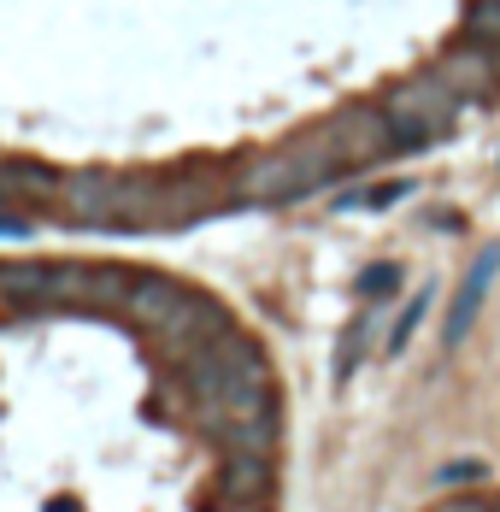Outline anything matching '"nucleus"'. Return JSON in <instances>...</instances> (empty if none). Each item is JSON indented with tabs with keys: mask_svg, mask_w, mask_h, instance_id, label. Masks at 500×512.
<instances>
[{
	"mask_svg": "<svg viewBox=\"0 0 500 512\" xmlns=\"http://www.w3.org/2000/svg\"><path fill=\"white\" fill-rule=\"evenodd\" d=\"M118 189H124V177L118 171H71L65 183H59V218H71V224H89V230H112V218H118Z\"/></svg>",
	"mask_w": 500,
	"mask_h": 512,
	"instance_id": "obj_6",
	"label": "nucleus"
},
{
	"mask_svg": "<svg viewBox=\"0 0 500 512\" xmlns=\"http://www.w3.org/2000/svg\"><path fill=\"white\" fill-rule=\"evenodd\" d=\"M395 289H400V265L395 259H377V265L359 271V295H365V301H383V295H395Z\"/></svg>",
	"mask_w": 500,
	"mask_h": 512,
	"instance_id": "obj_15",
	"label": "nucleus"
},
{
	"mask_svg": "<svg viewBox=\"0 0 500 512\" xmlns=\"http://www.w3.org/2000/svg\"><path fill=\"white\" fill-rule=\"evenodd\" d=\"M318 136L336 148L342 171H365V165H377V159L400 154L395 124H389V112H383V106H348V112H336Z\"/></svg>",
	"mask_w": 500,
	"mask_h": 512,
	"instance_id": "obj_5",
	"label": "nucleus"
},
{
	"mask_svg": "<svg viewBox=\"0 0 500 512\" xmlns=\"http://www.w3.org/2000/svg\"><path fill=\"white\" fill-rule=\"evenodd\" d=\"M424 312H430V289H418L412 301H406V312L395 318V330H389V354H400L412 336H418V324H424Z\"/></svg>",
	"mask_w": 500,
	"mask_h": 512,
	"instance_id": "obj_16",
	"label": "nucleus"
},
{
	"mask_svg": "<svg viewBox=\"0 0 500 512\" xmlns=\"http://www.w3.org/2000/svg\"><path fill=\"white\" fill-rule=\"evenodd\" d=\"M206 512H265V507H259V501H224V495H212Z\"/></svg>",
	"mask_w": 500,
	"mask_h": 512,
	"instance_id": "obj_19",
	"label": "nucleus"
},
{
	"mask_svg": "<svg viewBox=\"0 0 500 512\" xmlns=\"http://www.w3.org/2000/svg\"><path fill=\"white\" fill-rule=\"evenodd\" d=\"M495 77H500V48H495Z\"/></svg>",
	"mask_w": 500,
	"mask_h": 512,
	"instance_id": "obj_22",
	"label": "nucleus"
},
{
	"mask_svg": "<svg viewBox=\"0 0 500 512\" xmlns=\"http://www.w3.org/2000/svg\"><path fill=\"white\" fill-rule=\"evenodd\" d=\"M59 183H65V171H53L42 159H0V206H12V212L59 206Z\"/></svg>",
	"mask_w": 500,
	"mask_h": 512,
	"instance_id": "obj_8",
	"label": "nucleus"
},
{
	"mask_svg": "<svg viewBox=\"0 0 500 512\" xmlns=\"http://www.w3.org/2000/svg\"><path fill=\"white\" fill-rule=\"evenodd\" d=\"M48 512H83V507H77V501H65V495H59V501H48Z\"/></svg>",
	"mask_w": 500,
	"mask_h": 512,
	"instance_id": "obj_21",
	"label": "nucleus"
},
{
	"mask_svg": "<svg viewBox=\"0 0 500 512\" xmlns=\"http://www.w3.org/2000/svg\"><path fill=\"white\" fill-rule=\"evenodd\" d=\"M30 230V212H0V236H24Z\"/></svg>",
	"mask_w": 500,
	"mask_h": 512,
	"instance_id": "obj_20",
	"label": "nucleus"
},
{
	"mask_svg": "<svg viewBox=\"0 0 500 512\" xmlns=\"http://www.w3.org/2000/svg\"><path fill=\"white\" fill-rule=\"evenodd\" d=\"M271 489H277L271 454H224L218 483H212V495H224V501H259V507H271Z\"/></svg>",
	"mask_w": 500,
	"mask_h": 512,
	"instance_id": "obj_9",
	"label": "nucleus"
},
{
	"mask_svg": "<svg viewBox=\"0 0 500 512\" xmlns=\"http://www.w3.org/2000/svg\"><path fill=\"white\" fill-rule=\"evenodd\" d=\"M130 277L124 265H83V312H124V295H130Z\"/></svg>",
	"mask_w": 500,
	"mask_h": 512,
	"instance_id": "obj_12",
	"label": "nucleus"
},
{
	"mask_svg": "<svg viewBox=\"0 0 500 512\" xmlns=\"http://www.w3.org/2000/svg\"><path fill=\"white\" fill-rule=\"evenodd\" d=\"M465 36L483 42V48H500V0H471L465 6Z\"/></svg>",
	"mask_w": 500,
	"mask_h": 512,
	"instance_id": "obj_14",
	"label": "nucleus"
},
{
	"mask_svg": "<svg viewBox=\"0 0 500 512\" xmlns=\"http://www.w3.org/2000/svg\"><path fill=\"white\" fill-rule=\"evenodd\" d=\"M77 301H83V265H53V259L0 265V307H77Z\"/></svg>",
	"mask_w": 500,
	"mask_h": 512,
	"instance_id": "obj_4",
	"label": "nucleus"
},
{
	"mask_svg": "<svg viewBox=\"0 0 500 512\" xmlns=\"http://www.w3.org/2000/svg\"><path fill=\"white\" fill-rule=\"evenodd\" d=\"M436 512H495L489 501H477V495H453V501H442Z\"/></svg>",
	"mask_w": 500,
	"mask_h": 512,
	"instance_id": "obj_18",
	"label": "nucleus"
},
{
	"mask_svg": "<svg viewBox=\"0 0 500 512\" xmlns=\"http://www.w3.org/2000/svg\"><path fill=\"white\" fill-rule=\"evenodd\" d=\"M330 177H342V159L324 136H306V142H289V148H271V154L248 159L230 183V195L248 206H283L300 201L312 189H324Z\"/></svg>",
	"mask_w": 500,
	"mask_h": 512,
	"instance_id": "obj_2",
	"label": "nucleus"
},
{
	"mask_svg": "<svg viewBox=\"0 0 500 512\" xmlns=\"http://www.w3.org/2000/svg\"><path fill=\"white\" fill-rule=\"evenodd\" d=\"M124 318L153 342V354L165 365H189V359L230 324L224 307L212 295H200L189 283L165 277V271H136L130 277V295H124Z\"/></svg>",
	"mask_w": 500,
	"mask_h": 512,
	"instance_id": "obj_1",
	"label": "nucleus"
},
{
	"mask_svg": "<svg viewBox=\"0 0 500 512\" xmlns=\"http://www.w3.org/2000/svg\"><path fill=\"white\" fill-rule=\"evenodd\" d=\"M159 206H165V177H124L112 230H159Z\"/></svg>",
	"mask_w": 500,
	"mask_h": 512,
	"instance_id": "obj_11",
	"label": "nucleus"
},
{
	"mask_svg": "<svg viewBox=\"0 0 500 512\" xmlns=\"http://www.w3.org/2000/svg\"><path fill=\"white\" fill-rule=\"evenodd\" d=\"M383 112H389V124H395L400 154H412V148H430V142H442L453 130V118H459V89H453L442 71H424V77L389 89Z\"/></svg>",
	"mask_w": 500,
	"mask_h": 512,
	"instance_id": "obj_3",
	"label": "nucleus"
},
{
	"mask_svg": "<svg viewBox=\"0 0 500 512\" xmlns=\"http://www.w3.org/2000/svg\"><path fill=\"white\" fill-rule=\"evenodd\" d=\"M442 77H448L453 89H459V101H483V95H495L500 77H495V48L483 53V42H471L465 36V48H453L442 65H436Z\"/></svg>",
	"mask_w": 500,
	"mask_h": 512,
	"instance_id": "obj_10",
	"label": "nucleus"
},
{
	"mask_svg": "<svg viewBox=\"0 0 500 512\" xmlns=\"http://www.w3.org/2000/svg\"><path fill=\"white\" fill-rule=\"evenodd\" d=\"M371 330H377V318H371V312H365L359 324H348V330H342V342H336V383H348L353 365L365 359V342H371Z\"/></svg>",
	"mask_w": 500,
	"mask_h": 512,
	"instance_id": "obj_13",
	"label": "nucleus"
},
{
	"mask_svg": "<svg viewBox=\"0 0 500 512\" xmlns=\"http://www.w3.org/2000/svg\"><path fill=\"white\" fill-rule=\"evenodd\" d=\"M495 277H500V248H483V254L471 259V271L459 277V289H453L448 324H442V342H448V348H459V342L471 336V324H477V312H483V301H489Z\"/></svg>",
	"mask_w": 500,
	"mask_h": 512,
	"instance_id": "obj_7",
	"label": "nucleus"
},
{
	"mask_svg": "<svg viewBox=\"0 0 500 512\" xmlns=\"http://www.w3.org/2000/svg\"><path fill=\"white\" fill-rule=\"evenodd\" d=\"M495 512H500V507H495Z\"/></svg>",
	"mask_w": 500,
	"mask_h": 512,
	"instance_id": "obj_23",
	"label": "nucleus"
},
{
	"mask_svg": "<svg viewBox=\"0 0 500 512\" xmlns=\"http://www.w3.org/2000/svg\"><path fill=\"white\" fill-rule=\"evenodd\" d=\"M477 477H483V460H453V465L436 471V483H442V489H448V483H477Z\"/></svg>",
	"mask_w": 500,
	"mask_h": 512,
	"instance_id": "obj_17",
	"label": "nucleus"
}]
</instances>
